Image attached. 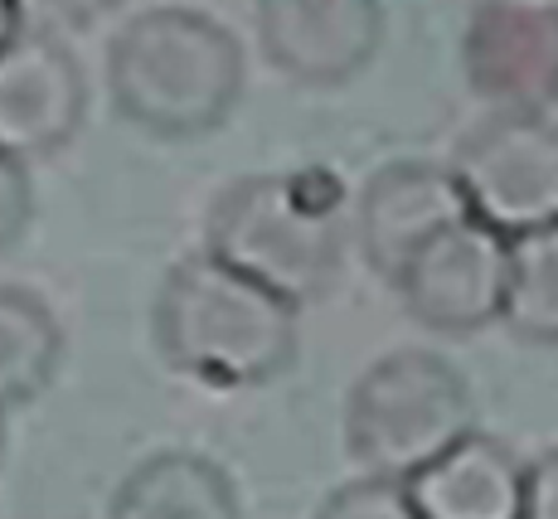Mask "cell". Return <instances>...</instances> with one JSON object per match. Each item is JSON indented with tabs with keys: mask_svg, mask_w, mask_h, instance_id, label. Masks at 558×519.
<instances>
[{
	"mask_svg": "<svg viewBox=\"0 0 558 519\" xmlns=\"http://www.w3.org/2000/svg\"><path fill=\"white\" fill-rule=\"evenodd\" d=\"M248 63L229 25L195 5L132 15L107 45L112 107L146 136L195 142L239 112Z\"/></svg>",
	"mask_w": 558,
	"mask_h": 519,
	"instance_id": "1",
	"label": "cell"
},
{
	"mask_svg": "<svg viewBox=\"0 0 558 519\" xmlns=\"http://www.w3.org/2000/svg\"><path fill=\"white\" fill-rule=\"evenodd\" d=\"M151 335L160 360L204 388H263L296 364V306L223 257L190 253L160 277Z\"/></svg>",
	"mask_w": 558,
	"mask_h": 519,
	"instance_id": "2",
	"label": "cell"
},
{
	"mask_svg": "<svg viewBox=\"0 0 558 519\" xmlns=\"http://www.w3.org/2000/svg\"><path fill=\"white\" fill-rule=\"evenodd\" d=\"M345 229L350 200L336 170H263L219 190L204 219V248L302 311L336 282Z\"/></svg>",
	"mask_w": 558,
	"mask_h": 519,
	"instance_id": "3",
	"label": "cell"
},
{
	"mask_svg": "<svg viewBox=\"0 0 558 519\" xmlns=\"http://www.w3.org/2000/svg\"><path fill=\"white\" fill-rule=\"evenodd\" d=\"M340 427L364 475L408 481L476 427V394L437 350H389L350 384Z\"/></svg>",
	"mask_w": 558,
	"mask_h": 519,
	"instance_id": "4",
	"label": "cell"
},
{
	"mask_svg": "<svg viewBox=\"0 0 558 519\" xmlns=\"http://www.w3.org/2000/svg\"><path fill=\"white\" fill-rule=\"evenodd\" d=\"M452 180L471 219L496 233L549 229L558 224V122L496 107L457 142Z\"/></svg>",
	"mask_w": 558,
	"mask_h": 519,
	"instance_id": "5",
	"label": "cell"
},
{
	"mask_svg": "<svg viewBox=\"0 0 558 519\" xmlns=\"http://www.w3.org/2000/svg\"><path fill=\"white\" fill-rule=\"evenodd\" d=\"M506 248L510 238L481 219H457L437 229L399 267L393 291L403 311L423 330L437 335H476L500 321V291H506Z\"/></svg>",
	"mask_w": 558,
	"mask_h": 519,
	"instance_id": "6",
	"label": "cell"
},
{
	"mask_svg": "<svg viewBox=\"0 0 558 519\" xmlns=\"http://www.w3.org/2000/svg\"><path fill=\"white\" fill-rule=\"evenodd\" d=\"M476 97L510 112L558 107V0H476L461 35Z\"/></svg>",
	"mask_w": 558,
	"mask_h": 519,
	"instance_id": "7",
	"label": "cell"
},
{
	"mask_svg": "<svg viewBox=\"0 0 558 519\" xmlns=\"http://www.w3.org/2000/svg\"><path fill=\"white\" fill-rule=\"evenodd\" d=\"M88 79L63 35L20 29L0 45V150L20 166L45 160L78 136Z\"/></svg>",
	"mask_w": 558,
	"mask_h": 519,
	"instance_id": "8",
	"label": "cell"
},
{
	"mask_svg": "<svg viewBox=\"0 0 558 519\" xmlns=\"http://www.w3.org/2000/svg\"><path fill=\"white\" fill-rule=\"evenodd\" d=\"M384 45L379 0H257V49L302 88H340Z\"/></svg>",
	"mask_w": 558,
	"mask_h": 519,
	"instance_id": "9",
	"label": "cell"
},
{
	"mask_svg": "<svg viewBox=\"0 0 558 519\" xmlns=\"http://www.w3.org/2000/svg\"><path fill=\"white\" fill-rule=\"evenodd\" d=\"M457 219H466V200L452 180V166L437 160H389L364 180L355 200L360 253L384 282H393L408 257Z\"/></svg>",
	"mask_w": 558,
	"mask_h": 519,
	"instance_id": "10",
	"label": "cell"
},
{
	"mask_svg": "<svg viewBox=\"0 0 558 519\" xmlns=\"http://www.w3.org/2000/svg\"><path fill=\"white\" fill-rule=\"evenodd\" d=\"M524 467L530 461H520L510 442L471 427L403 485L423 519H520Z\"/></svg>",
	"mask_w": 558,
	"mask_h": 519,
	"instance_id": "11",
	"label": "cell"
},
{
	"mask_svg": "<svg viewBox=\"0 0 558 519\" xmlns=\"http://www.w3.org/2000/svg\"><path fill=\"white\" fill-rule=\"evenodd\" d=\"M107 519H243L233 475L199 451H156L112 491Z\"/></svg>",
	"mask_w": 558,
	"mask_h": 519,
	"instance_id": "12",
	"label": "cell"
},
{
	"mask_svg": "<svg viewBox=\"0 0 558 519\" xmlns=\"http://www.w3.org/2000/svg\"><path fill=\"white\" fill-rule=\"evenodd\" d=\"M63 364V326L29 287H0V408H25Z\"/></svg>",
	"mask_w": 558,
	"mask_h": 519,
	"instance_id": "13",
	"label": "cell"
},
{
	"mask_svg": "<svg viewBox=\"0 0 558 519\" xmlns=\"http://www.w3.org/2000/svg\"><path fill=\"white\" fill-rule=\"evenodd\" d=\"M500 326L524 345H558V224L510 238Z\"/></svg>",
	"mask_w": 558,
	"mask_h": 519,
	"instance_id": "14",
	"label": "cell"
},
{
	"mask_svg": "<svg viewBox=\"0 0 558 519\" xmlns=\"http://www.w3.org/2000/svg\"><path fill=\"white\" fill-rule=\"evenodd\" d=\"M316 519H423L408 500V485L389 481V475H364L345 481L340 491H330L320 500Z\"/></svg>",
	"mask_w": 558,
	"mask_h": 519,
	"instance_id": "15",
	"label": "cell"
},
{
	"mask_svg": "<svg viewBox=\"0 0 558 519\" xmlns=\"http://www.w3.org/2000/svg\"><path fill=\"white\" fill-rule=\"evenodd\" d=\"M126 0H15L20 25L45 29V35H73V29H93L102 15L122 10Z\"/></svg>",
	"mask_w": 558,
	"mask_h": 519,
	"instance_id": "16",
	"label": "cell"
},
{
	"mask_svg": "<svg viewBox=\"0 0 558 519\" xmlns=\"http://www.w3.org/2000/svg\"><path fill=\"white\" fill-rule=\"evenodd\" d=\"M35 219V185H29V170L15 156L0 150V253L20 243V233Z\"/></svg>",
	"mask_w": 558,
	"mask_h": 519,
	"instance_id": "17",
	"label": "cell"
},
{
	"mask_svg": "<svg viewBox=\"0 0 558 519\" xmlns=\"http://www.w3.org/2000/svg\"><path fill=\"white\" fill-rule=\"evenodd\" d=\"M520 519H558V447L539 451L524 467V510Z\"/></svg>",
	"mask_w": 558,
	"mask_h": 519,
	"instance_id": "18",
	"label": "cell"
},
{
	"mask_svg": "<svg viewBox=\"0 0 558 519\" xmlns=\"http://www.w3.org/2000/svg\"><path fill=\"white\" fill-rule=\"evenodd\" d=\"M20 10H15V0H0V45H5L10 35H20Z\"/></svg>",
	"mask_w": 558,
	"mask_h": 519,
	"instance_id": "19",
	"label": "cell"
},
{
	"mask_svg": "<svg viewBox=\"0 0 558 519\" xmlns=\"http://www.w3.org/2000/svg\"><path fill=\"white\" fill-rule=\"evenodd\" d=\"M0 451H5V408H0Z\"/></svg>",
	"mask_w": 558,
	"mask_h": 519,
	"instance_id": "20",
	"label": "cell"
}]
</instances>
